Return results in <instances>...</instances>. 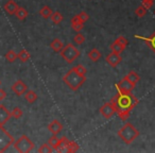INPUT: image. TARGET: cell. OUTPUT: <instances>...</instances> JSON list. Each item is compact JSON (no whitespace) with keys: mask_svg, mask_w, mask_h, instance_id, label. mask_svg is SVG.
Wrapping results in <instances>:
<instances>
[{"mask_svg":"<svg viewBox=\"0 0 155 153\" xmlns=\"http://www.w3.org/2000/svg\"><path fill=\"white\" fill-rule=\"evenodd\" d=\"M115 111L122 120H127L132 110L137 105L138 99L132 93H119L114 96L110 101Z\"/></svg>","mask_w":155,"mask_h":153,"instance_id":"cell-1","label":"cell"},{"mask_svg":"<svg viewBox=\"0 0 155 153\" xmlns=\"http://www.w3.org/2000/svg\"><path fill=\"white\" fill-rule=\"evenodd\" d=\"M63 81L64 83L71 89V91H75L80 88L84 82L86 81V77L85 75H81L77 72L73 68L67 71L66 75L63 77Z\"/></svg>","mask_w":155,"mask_h":153,"instance_id":"cell-2","label":"cell"},{"mask_svg":"<svg viewBox=\"0 0 155 153\" xmlns=\"http://www.w3.org/2000/svg\"><path fill=\"white\" fill-rule=\"evenodd\" d=\"M118 136L122 141H124L127 145H130L139 136V132L132 123L127 122L118 131Z\"/></svg>","mask_w":155,"mask_h":153,"instance_id":"cell-3","label":"cell"},{"mask_svg":"<svg viewBox=\"0 0 155 153\" xmlns=\"http://www.w3.org/2000/svg\"><path fill=\"white\" fill-rule=\"evenodd\" d=\"M13 145L15 150L20 153H29L34 149V142L27 135L20 136L16 141H14Z\"/></svg>","mask_w":155,"mask_h":153,"instance_id":"cell-4","label":"cell"},{"mask_svg":"<svg viewBox=\"0 0 155 153\" xmlns=\"http://www.w3.org/2000/svg\"><path fill=\"white\" fill-rule=\"evenodd\" d=\"M60 54L67 63L71 64L72 62H74L79 55H80V51L72 45V44H67L65 47H63V49L60 51Z\"/></svg>","mask_w":155,"mask_h":153,"instance_id":"cell-5","label":"cell"},{"mask_svg":"<svg viewBox=\"0 0 155 153\" xmlns=\"http://www.w3.org/2000/svg\"><path fill=\"white\" fill-rule=\"evenodd\" d=\"M14 137L5 129L3 125H0V153L5 152L10 146L14 144Z\"/></svg>","mask_w":155,"mask_h":153,"instance_id":"cell-6","label":"cell"},{"mask_svg":"<svg viewBox=\"0 0 155 153\" xmlns=\"http://www.w3.org/2000/svg\"><path fill=\"white\" fill-rule=\"evenodd\" d=\"M136 85L133 84L125 75L124 78H122V80H120L116 84V87L118 89L119 93H132L133 89L135 88Z\"/></svg>","mask_w":155,"mask_h":153,"instance_id":"cell-7","label":"cell"},{"mask_svg":"<svg viewBox=\"0 0 155 153\" xmlns=\"http://www.w3.org/2000/svg\"><path fill=\"white\" fill-rule=\"evenodd\" d=\"M100 113H101V115L105 119H110L114 116L116 111H115V108L112 102H107V103L103 104V105L100 108Z\"/></svg>","mask_w":155,"mask_h":153,"instance_id":"cell-8","label":"cell"},{"mask_svg":"<svg viewBox=\"0 0 155 153\" xmlns=\"http://www.w3.org/2000/svg\"><path fill=\"white\" fill-rule=\"evenodd\" d=\"M28 91V86L22 80H17L12 85V91L17 96H22Z\"/></svg>","mask_w":155,"mask_h":153,"instance_id":"cell-9","label":"cell"},{"mask_svg":"<svg viewBox=\"0 0 155 153\" xmlns=\"http://www.w3.org/2000/svg\"><path fill=\"white\" fill-rule=\"evenodd\" d=\"M122 61L121 58V55L119 53H115V52H110L107 56H106V62L110 66H112L113 68H116L120 62Z\"/></svg>","mask_w":155,"mask_h":153,"instance_id":"cell-10","label":"cell"},{"mask_svg":"<svg viewBox=\"0 0 155 153\" xmlns=\"http://www.w3.org/2000/svg\"><path fill=\"white\" fill-rule=\"evenodd\" d=\"M11 112L3 104H0V125H5L11 119Z\"/></svg>","mask_w":155,"mask_h":153,"instance_id":"cell-11","label":"cell"},{"mask_svg":"<svg viewBox=\"0 0 155 153\" xmlns=\"http://www.w3.org/2000/svg\"><path fill=\"white\" fill-rule=\"evenodd\" d=\"M48 130H49L53 135H58L63 130V125L58 120L54 119V120H52L51 122L48 125Z\"/></svg>","mask_w":155,"mask_h":153,"instance_id":"cell-12","label":"cell"},{"mask_svg":"<svg viewBox=\"0 0 155 153\" xmlns=\"http://www.w3.org/2000/svg\"><path fill=\"white\" fill-rule=\"evenodd\" d=\"M18 8L19 7H18L17 3H16L14 0H9V1L3 5V9H5V11L7 12L9 15H15Z\"/></svg>","mask_w":155,"mask_h":153,"instance_id":"cell-13","label":"cell"},{"mask_svg":"<svg viewBox=\"0 0 155 153\" xmlns=\"http://www.w3.org/2000/svg\"><path fill=\"white\" fill-rule=\"evenodd\" d=\"M135 37L138 39L143 41L144 44H146L147 46H149V47L152 49V51L155 53V32L153 33L150 37H143V36H139V35H135Z\"/></svg>","mask_w":155,"mask_h":153,"instance_id":"cell-14","label":"cell"},{"mask_svg":"<svg viewBox=\"0 0 155 153\" xmlns=\"http://www.w3.org/2000/svg\"><path fill=\"white\" fill-rule=\"evenodd\" d=\"M70 22H71V27H72V29L74 31H77V32H80V31L84 28V22H81L80 18L78 17L77 15H75L73 18H71Z\"/></svg>","mask_w":155,"mask_h":153,"instance_id":"cell-15","label":"cell"},{"mask_svg":"<svg viewBox=\"0 0 155 153\" xmlns=\"http://www.w3.org/2000/svg\"><path fill=\"white\" fill-rule=\"evenodd\" d=\"M88 58L91 61V62H98V61L101 58V56H102V54H101V52L99 51L98 49H96V48H94V49H91V51L88 52Z\"/></svg>","mask_w":155,"mask_h":153,"instance_id":"cell-16","label":"cell"},{"mask_svg":"<svg viewBox=\"0 0 155 153\" xmlns=\"http://www.w3.org/2000/svg\"><path fill=\"white\" fill-rule=\"evenodd\" d=\"M68 138L66 136H63V137L60 138V142H58V146L56 148V151L58 152H66V148L68 146Z\"/></svg>","mask_w":155,"mask_h":153,"instance_id":"cell-17","label":"cell"},{"mask_svg":"<svg viewBox=\"0 0 155 153\" xmlns=\"http://www.w3.org/2000/svg\"><path fill=\"white\" fill-rule=\"evenodd\" d=\"M110 50H112V52H115V53H119V54H121L123 51H124V49H125V47H123L121 44H119L118 42H113L112 44L110 45Z\"/></svg>","mask_w":155,"mask_h":153,"instance_id":"cell-18","label":"cell"},{"mask_svg":"<svg viewBox=\"0 0 155 153\" xmlns=\"http://www.w3.org/2000/svg\"><path fill=\"white\" fill-rule=\"evenodd\" d=\"M25 99L29 103H34L37 100V94L34 91H27L25 93Z\"/></svg>","mask_w":155,"mask_h":153,"instance_id":"cell-19","label":"cell"},{"mask_svg":"<svg viewBox=\"0 0 155 153\" xmlns=\"http://www.w3.org/2000/svg\"><path fill=\"white\" fill-rule=\"evenodd\" d=\"M52 9L50 7H48V5H45V7H43L41 10H39V15L41 16L43 18H45V19H48V18L51 17L52 15Z\"/></svg>","mask_w":155,"mask_h":153,"instance_id":"cell-20","label":"cell"},{"mask_svg":"<svg viewBox=\"0 0 155 153\" xmlns=\"http://www.w3.org/2000/svg\"><path fill=\"white\" fill-rule=\"evenodd\" d=\"M50 47H51V49L53 50L54 52H60L61 50L63 49V43L61 42V39L58 38H54L53 41L51 42V44H50Z\"/></svg>","mask_w":155,"mask_h":153,"instance_id":"cell-21","label":"cell"},{"mask_svg":"<svg viewBox=\"0 0 155 153\" xmlns=\"http://www.w3.org/2000/svg\"><path fill=\"white\" fill-rule=\"evenodd\" d=\"M15 15H16V17H17L19 20H25L27 17H28V11H27L25 8L19 7L17 9V11H16Z\"/></svg>","mask_w":155,"mask_h":153,"instance_id":"cell-22","label":"cell"},{"mask_svg":"<svg viewBox=\"0 0 155 153\" xmlns=\"http://www.w3.org/2000/svg\"><path fill=\"white\" fill-rule=\"evenodd\" d=\"M127 78L129 79V80L131 81L133 84H135V85L140 81V75H138L137 72H135V71H130V72L127 73Z\"/></svg>","mask_w":155,"mask_h":153,"instance_id":"cell-23","label":"cell"},{"mask_svg":"<svg viewBox=\"0 0 155 153\" xmlns=\"http://www.w3.org/2000/svg\"><path fill=\"white\" fill-rule=\"evenodd\" d=\"M50 18H51L52 22H53L54 25L61 24V22H63V19H64V17H63V15L60 13V12H54V13H52V15Z\"/></svg>","mask_w":155,"mask_h":153,"instance_id":"cell-24","label":"cell"},{"mask_svg":"<svg viewBox=\"0 0 155 153\" xmlns=\"http://www.w3.org/2000/svg\"><path fill=\"white\" fill-rule=\"evenodd\" d=\"M30 53H29L27 50H21V51L19 52V53L17 54V58H19V61L20 62H22V63H26V62H28L29 61V58H30Z\"/></svg>","mask_w":155,"mask_h":153,"instance_id":"cell-25","label":"cell"},{"mask_svg":"<svg viewBox=\"0 0 155 153\" xmlns=\"http://www.w3.org/2000/svg\"><path fill=\"white\" fill-rule=\"evenodd\" d=\"M78 150H79V145L75 141H70V140H69L68 146H67V148H66V152L74 153V152H77Z\"/></svg>","mask_w":155,"mask_h":153,"instance_id":"cell-26","label":"cell"},{"mask_svg":"<svg viewBox=\"0 0 155 153\" xmlns=\"http://www.w3.org/2000/svg\"><path fill=\"white\" fill-rule=\"evenodd\" d=\"M16 58H17V53H16L14 50H9V51L7 52V54H5V60L9 63L15 62Z\"/></svg>","mask_w":155,"mask_h":153,"instance_id":"cell-27","label":"cell"},{"mask_svg":"<svg viewBox=\"0 0 155 153\" xmlns=\"http://www.w3.org/2000/svg\"><path fill=\"white\" fill-rule=\"evenodd\" d=\"M58 142H60V138L56 135H53L52 137H50L48 144L50 145V147L53 148V150H56V148H58Z\"/></svg>","mask_w":155,"mask_h":153,"instance_id":"cell-28","label":"cell"},{"mask_svg":"<svg viewBox=\"0 0 155 153\" xmlns=\"http://www.w3.org/2000/svg\"><path fill=\"white\" fill-rule=\"evenodd\" d=\"M38 152L39 153H51V152H53V148L50 147L49 144H44L38 148Z\"/></svg>","mask_w":155,"mask_h":153,"instance_id":"cell-29","label":"cell"},{"mask_svg":"<svg viewBox=\"0 0 155 153\" xmlns=\"http://www.w3.org/2000/svg\"><path fill=\"white\" fill-rule=\"evenodd\" d=\"M73 42H74L75 44H78V45H82V44H84V42H85V36L82 34V33L79 32L78 34L74 35Z\"/></svg>","mask_w":155,"mask_h":153,"instance_id":"cell-30","label":"cell"},{"mask_svg":"<svg viewBox=\"0 0 155 153\" xmlns=\"http://www.w3.org/2000/svg\"><path fill=\"white\" fill-rule=\"evenodd\" d=\"M135 14H136V16H137V17H139V18L143 17V16L147 14V9L142 5H139V7L135 10Z\"/></svg>","mask_w":155,"mask_h":153,"instance_id":"cell-31","label":"cell"},{"mask_svg":"<svg viewBox=\"0 0 155 153\" xmlns=\"http://www.w3.org/2000/svg\"><path fill=\"white\" fill-rule=\"evenodd\" d=\"M22 110L20 108H18V106H16V108H13V111L11 112V115H12V117H14L15 119H19L20 117L22 116Z\"/></svg>","mask_w":155,"mask_h":153,"instance_id":"cell-32","label":"cell"},{"mask_svg":"<svg viewBox=\"0 0 155 153\" xmlns=\"http://www.w3.org/2000/svg\"><path fill=\"white\" fill-rule=\"evenodd\" d=\"M73 69H74L75 71H77L79 75H86V72H87V69L85 68L83 65H81V64H79V65H77V66H74V67H72Z\"/></svg>","mask_w":155,"mask_h":153,"instance_id":"cell-33","label":"cell"},{"mask_svg":"<svg viewBox=\"0 0 155 153\" xmlns=\"http://www.w3.org/2000/svg\"><path fill=\"white\" fill-rule=\"evenodd\" d=\"M77 16H78V17H79V18H80V20H81V22H86L87 20L89 19V15L86 13V12H84V11L81 12L80 14H78Z\"/></svg>","mask_w":155,"mask_h":153,"instance_id":"cell-34","label":"cell"},{"mask_svg":"<svg viewBox=\"0 0 155 153\" xmlns=\"http://www.w3.org/2000/svg\"><path fill=\"white\" fill-rule=\"evenodd\" d=\"M116 42H118L119 44H121V45H122L123 47H127V44H129V42H127V39L125 38L124 36H122V35H120V36H119L118 38L116 39Z\"/></svg>","mask_w":155,"mask_h":153,"instance_id":"cell-35","label":"cell"},{"mask_svg":"<svg viewBox=\"0 0 155 153\" xmlns=\"http://www.w3.org/2000/svg\"><path fill=\"white\" fill-rule=\"evenodd\" d=\"M7 97V93L3 89H0V101H2L3 99H5Z\"/></svg>","mask_w":155,"mask_h":153,"instance_id":"cell-36","label":"cell"},{"mask_svg":"<svg viewBox=\"0 0 155 153\" xmlns=\"http://www.w3.org/2000/svg\"><path fill=\"white\" fill-rule=\"evenodd\" d=\"M148 1H151V2H154V0H148Z\"/></svg>","mask_w":155,"mask_h":153,"instance_id":"cell-37","label":"cell"},{"mask_svg":"<svg viewBox=\"0 0 155 153\" xmlns=\"http://www.w3.org/2000/svg\"><path fill=\"white\" fill-rule=\"evenodd\" d=\"M154 15H155V11H154Z\"/></svg>","mask_w":155,"mask_h":153,"instance_id":"cell-38","label":"cell"},{"mask_svg":"<svg viewBox=\"0 0 155 153\" xmlns=\"http://www.w3.org/2000/svg\"><path fill=\"white\" fill-rule=\"evenodd\" d=\"M0 84H1V82H0Z\"/></svg>","mask_w":155,"mask_h":153,"instance_id":"cell-39","label":"cell"},{"mask_svg":"<svg viewBox=\"0 0 155 153\" xmlns=\"http://www.w3.org/2000/svg\"><path fill=\"white\" fill-rule=\"evenodd\" d=\"M88 1H89V0H88Z\"/></svg>","mask_w":155,"mask_h":153,"instance_id":"cell-40","label":"cell"}]
</instances>
